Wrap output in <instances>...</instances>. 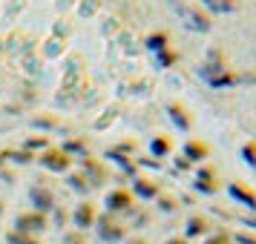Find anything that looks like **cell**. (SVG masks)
Here are the masks:
<instances>
[{"label":"cell","mask_w":256,"mask_h":244,"mask_svg":"<svg viewBox=\"0 0 256 244\" xmlns=\"http://www.w3.org/2000/svg\"><path fill=\"white\" fill-rule=\"evenodd\" d=\"M110 204H112V210H121V207H127V204H130V198L121 196V193H116V196L110 198Z\"/></svg>","instance_id":"cell-1"},{"label":"cell","mask_w":256,"mask_h":244,"mask_svg":"<svg viewBox=\"0 0 256 244\" xmlns=\"http://www.w3.org/2000/svg\"><path fill=\"white\" fill-rule=\"evenodd\" d=\"M46 164L49 167H55V170H60V167H66V158H64V155H49Z\"/></svg>","instance_id":"cell-2"},{"label":"cell","mask_w":256,"mask_h":244,"mask_svg":"<svg viewBox=\"0 0 256 244\" xmlns=\"http://www.w3.org/2000/svg\"><path fill=\"white\" fill-rule=\"evenodd\" d=\"M29 224H32V227H40L44 219H38V216H32V219H20V227H29Z\"/></svg>","instance_id":"cell-3"},{"label":"cell","mask_w":256,"mask_h":244,"mask_svg":"<svg viewBox=\"0 0 256 244\" xmlns=\"http://www.w3.org/2000/svg\"><path fill=\"white\" fill-rule=\"evenodd\" d=\"M90 219H92V210H90V207H81V213H78V221H81V224H86Z\"/></svg>","instance_id":"cell-4"},{"label":"cell","mask_w":256,"mask_h":244,"mask_svg":"<svg viewBox=\"0 0 256 244\" xmlns=\"http://www.w3.org/2000/svg\"><path fill=\"white\" fill-rule=\"evenodd\" d=\"M208 244H230V242H228V239H224V236H219V239H210Z\"/></svg>","instance_id":"cell-5"},{"label":"cell","mask_w":256,"mask_h":244,"mask_svg":"<svg viewBox=\"0 0 256 244\" xmlns=\"http://www.w3.org/2000/svg\"><path fill=\"white\" fill-rule=\"evenodd\" d=\"M167 244H187V242H178V239H176V242H167Z\"/></svg>","instance_id":"cell-6"},{"label":"cell","mask_w":256,"mask_h":244,"mask_svg":"<svg viewBox=\"0 0 256 244\" xmlns=\"http://www.w3.org/2000/svg\"><path fill=\"white\" fill-rule=\"evenodd\" d=\"M136 244H141V242H136Z\"/></svg>","instance_id":"cell-7"}]
</instances>
